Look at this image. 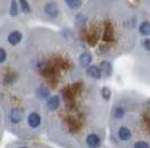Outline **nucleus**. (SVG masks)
<instances>
[{
  "mask_svg": "<svg viewBox=\"0 0 150 148\" xmlns=\"http://www.w3.org/2000/svg\"><path fill=\"white\" fill-rule=\"evenodd\" d=\"M120 0H94L92 10H80L74 15V29L86 45L109 54L118 45H127L138 29V15L128 13Z\"/></svg>",
  "mask_w": 150,
  "mask_h": 148,
  "instance_id": "f257e3e1",
  "label": "nucleus"
},
{
  "mask_svg": "<svg viewBox=\"0 0 150 148\" xmlns=\"http://www.w3.org/2000/svg\"><path fill=\"white\" fill-rule=\"evenodd\" d=\"M39 10L43 18L51 22H57L62 17V7L58 0H41L39 4Z\"/></svg>",
  "mask_w": 150,
  "mask_h": 148,
  "instance_id": "f03ea898",
  "label": "nucleus"
},
{
  "mask_svg": "<svg viewBox=\"0 0 150 148\" xmlns=\"http://www.w3.org/2000/svg\"><path fill=\"white\" fill-rule=\"evenodd\" d=\"M6 41L8 43V45L11 47H17L23 41V33L18 29H14V30H10L7 37H6Z\"/></svg>",
  "mask_w": 150,
  "mask_h": 148,
  "instance_id": "7ed1b4c3",
  "label": "nucleus"
},
{
  "mask_svg": "<svg viewBox=\"0 0 150 148\" xmlns=\"http://www.w3.org/2000/svg\"><path fill=\"white\" fill-rule=\"evenodd\" d=\"M23 115H25V111L23 108L21 107H13L8 112V119L13 125H18L19 122L23 119Z\"/></svg>",
  "mask_w": 150,
  "mask_h": 148,
  "instance_id": "20e7f679",
  "label": "nucleus"
},
{
  "mask_svg": "<svg viewBox=\"0 0 150 148\" xmlns=\"http://www.w3.org/2000/svg\"><path fill=\"white\" fill-rule=\"evenodd\" d=\"M92 54L90 52V51H83L81 54L79 55V58H77V63H79V66L83 69H87L88 66H91L92 65Z\"/></svg>",
  "mask_w": 150,
  "mask_h": 148,
  "instance_id": "39448f33",
  "label": "nucleus"
},
{
  "mask_svg": "<svg viewBox=\"0 0 150 148\" xmlns=\"http://www.w3.org/2000/svg\"><path fill=\"white\" fill-rule=\"evenodd\" d=\"M62 3L69 11H80L84 6V0H62Z\"/></svg>",
  "mask_w": 150,
  "mask_h": 148,
  "instance_id": "423d86ee",
  "label": "nucleus"
},
{
  "mask_svg": "<svg viewBox=\"0 0 150 148\" xmlns=\"http://www.w3.org/2000/svg\"><path fill=\"white\" fill-rule=\"evenodd\" d=\"M86 74L90 77V78H92V80H100V78L103 77L102 72H100V67L99 66H96V65L88 66V67L86 69Z\"/></svg>",
  "mask_w": 150,
  "mask_h": 148,
  "instance_id": "0eeeda50",
  "label": "nucleus"
},
{
  "mask_svg": "<svg viewBox=\"0 0 150 148\" xmlns=\"http://www.w3.org/2000/svg\"><path fill=\"white\" fill-rule=\"evenodd\" d=\"M28 125H29V128H32V129L39 128L41 125V115L36 111H32L28 115Z\"/></svg>",
  "mask_w": 150,
  "mask_h": 148,
  "instance_id": "6e6552de",
  "label": "nucleus"
},
{
  "mask_svg": "<svg viewBox=\"0 0 150 148\" xmlns=\"http://www.w3.org/2000/svg\"><path fill=\"white\" fill-rule=\"evenodd\" d=\"M86 144L88 148H99L102 141H100V137L95 133H90V135L86 137Z\"/></svg>",
  "mask_w": 150,
  "mask_h": 148,
  "instance_id": "1a4fd4ad",
  "label": "nucleus"
},
{
  "mask_svg": "<svg viewBox=\"0 0 150 148\" xmlns=\"http://www.w3.org/2000/svg\"><path fill=\"white\" fill-rule=\"evenodd\" d=\"M117 137L121 140V141H129V140H131V137H132L131 129H129L128 126H125V125L120 126V128H118V130H117Z\"/></svg>",
  "mask_w": 150,
  "mask_h": 148,
  "instance_id": "9d476101",
  "label": "nucleus"
},
{
  "mask_svg": "<svg viewBox=\"0 0 150 148\" xmlns=\"http://www.w3.org/2000/svg\"><path fill=\"white\" fill-rule=\"evenodd\" d=\"M47 110H50V111H55V110H58L59 106H61V97H59L58 95H52L50 97L47 99Z\"/></svg>",
  "mask_w": 150,
  "mask_h": 148,
  "instance_id": "9b49d317",
  "label": "nucleus"
},
{
  "mask_svg": "<svg viewBox=\"0 0 150 148\" xmlns=\"http://www.w3.org/2000/svg\"><path fill=\"white\" fill-rule=\"evenodd\" d=\"M99 67H100V72H102V74H103V77H112V74H113V65H112V62H109V60H102V62L99 63Z\"/></svg>",
  "mask_w": 150,
  "mask_h": 148,
  "instance_id": "f8f14e48",
  "label": "nucleus"
},
{
  "mask_svg": "<svg viewBox=\"0 0 150 148\" xmlns=\"http://www.w3.org/2000/svg\"><path fill=\"white\" fill-rule=\"evenodd\" d=\"M113 117L116 118V119H123V118L125 117V108H124L123 106H120V104L114 106V108H113Z\"/></svg>",
  "mask_w": 150,
  "mask_h": 148,
  "instance_id": "ddd939ff",
  "label": "nucleus"
},
{
  "mask_svg": "<svg viewBox=\"0 0 150 148\" xmlns=\"http://www.w3.org/2000/svg\"><path fill=\"white\" fill-rule=\"evenodd\" d=\"M19 7H21V13L23 14H30L32 13V6L28 0H18Z\"/></svg>",
  "mask_w": 150,
  "mask_h": 148,
  "instance_id": "4468645a",
  "label": "nucleus"
},
{
  "mask_svg": "<svg viewBox=\"0 0 150 148\" xmlns=\"http://www.w3.org/2000/svg\"><path fill=\"white\" fill-rule=\"evenodd\" d=\"M36 95L40 99H43V100H47V99L50 97V90L47 89L46 86H40V88L36 89Z\"/></svg>",
  "mask_w": 150,
  "mask_h": 148,
  "instance_id": "2eb2a0df",
  "label": "nucleus"
},
{
  "mask_svg": "<svg viewBox=\"0 0 150 148\" xmlns=\"http://www.w3.org/2000/svg\"><path fill=\"white\" fill-rule=\"evenodd\" d=\"M100 96L103 100H110L112 97V89H110L109 86H102L100 88Z\"/></svg>",
  "mask_w": 150,
  "mask_h": 148,
  "instance_id": "dca6fc26",
  "label": "nucleus"
},
{
  "mask_svg": "<svg viewBox=\"0 0 150 148\" xmlns=\"http://www.w3.org/2000/svg\"><path fill=\"white\" fill-rule=\"evenodd\" d=\"M141 47L146 52H150V37H143L141 40Z\"/></svg>",
  "mask_w": 150,
  "mask_h": 148,
  "instance_id": "f3484780",
  "label": "nucleus"
},
{
  "mask_svg": "<svg viewBox=\"0 0 150 148\" xmlns=\"http://www.w3.org/2000/svg\"><path fill=\"white\" fill-rule=\"evenodd\" d=\"M7 56H8V55H7V49H6L4 47H0V65L7 60Z\"/></svg>",
  "mask_w": 150,
  "mask_h": 148,
  "instance_id": "a211bd4d",
  "label": "nucleus"
},
{
  "mask_svg": "<svg viewBox=\"0 0 150 148\" xmlns=\"http://www.w3.org/2000/svg\"><path fill=\"white\" fill-rule=\"evenodd\" d=\"M134 148H150V144L147 141L141 140V141H137V143L134 144Z\"/></svg>",
  "mask_w": 150,
  "mask_h": 148,
  "instance_id": "6ab92c4d",
  "label": "nucleus"
},
{
  "mask_svg": "<svg viewBox=\"0 0 150 148\" xmlns=\"http://www.w3.org/2000/svg\"><path fill=\"white\" fill-rule=\"evenodd\" d=\"M18 148H28V147H23V145H22V147H18Z\"/></svg>",
  "mask_w": 150,
  "mask_h": 148,
  "instance_id": "aec40b11",
  "label": "nucleus"
},
{
  "mask_svg": "<svg viewBox=\"0 0 150 148\" xmlns=\"http://www.w3.org/2000/svg\"><path fill=\"white\" fill-rule=\"evenodd\" d=\"M0 1H3V0H0ZM0 8H1V7H0Z\"/></svg>",
  "mask_w": 150,
  "mask_h": 148,
  "instance_id": "412c9836",
  "label": "nucleus"
}]
</instances>
